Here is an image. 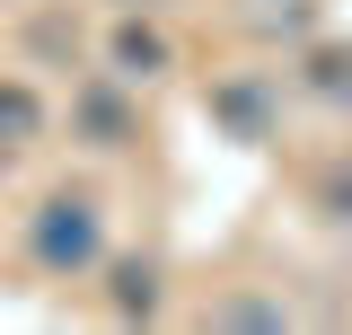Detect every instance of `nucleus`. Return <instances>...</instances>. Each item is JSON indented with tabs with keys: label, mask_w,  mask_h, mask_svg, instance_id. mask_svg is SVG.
Masks as SVG:
<instances>
[{
	"label": "nucleus",
	"mask_w": 352,
	"mask_h": 335,
	"mask_svg": "<svg viewBox=\"0 0 352 335\" xmlns=\"http://www.w3.org/2000/svg\"><path fill=\"white\" fill-rule=\"evenodd\" d=\"M27 256H36L44 274H88L97 256H106V212H97V194H44L36 221H27Z\"/></svg>",
	"instance_id": "obj_1"
},
{
	"label": "nucleus",
	"mask_w": 352,
	"mask_h": 335,
	"mask_svg": "<svg viewBox=\"0 0 352 335\" xmlns=\"http://www.w3.org/2000/svg\"><path fill=\"white\" fill-rule=\"evenodd\" d=\"M159 71H168V36L141 27V18H124V27H115V80L141 88V80H159Z\"/></svg>",
	"instance_id": "obj_2"
},
{
	"label": "nucleus",
	"mask_w": 352,
	"mask_h": 335,
	"mask_svg": "<svg viewBox=\"0 0 352 335\" xmlns=\"http://www.w3.org/2000/svg\"><path fill=\"white\" fill-rule=\"evenodd\" d=\"M220 115H229V124H238V132H247V141H256V132H264V88H256V80L220 88Z\"/></svg>",
	"instance_id": "obj_3"
},
{
	"label": "nucleus",
	"mask_w": 352,
	"mask_h": 335,
	"mask_svg": "<svg viewBox=\"0 0 352 335\" xmlns=\"http://www.w3.org/2000/svg\"><path fill=\"white\" fill-rule=\"evenodd\" d=\"M36 124H44V115H36V97H27V88H0V141H27Z\"/></svg>",
	"instance_id": "obj_4"
},
{
	"label": "nucleus",
	"mask_w": 352,
	"mask_h": 335,
	"mask_svg": "<svg viewBox=\"0 0 352 335\" xmlns=\"http://www.w3.org/2000/svg\"><path fill=\"white\" fill-rule=\"evenodd\" d=\"M212 327H282V309H273V300H220Z\"/></svg>",
	"instance_id": "obj_5"
},
{
	"label": "nucleus",
	"mask_w": 352,
	"mask_h": 335,
	"mask_svg": "<svg viewBox=\"0 0 352 335\" xmlns=\"http://www.w3.org/2000/svg\"><path fill=\"white\" fill-rule=\"evenodd\" d=\"M115 300H124V309H159V283H150V265H124V292H115Z\"/></svg>",
	"instance_id": "obj_6"
},
{
	"label": "nucleus",
	"mask_w": 352,
	"mask_h": 335,
	"mask_svg": "<svg viewBox=\"0 0 352 335\" xmlns=\"http://www.w3.org/2000/svg\"><path fill=\"white\" fill-rule=\"evenodd\" d=\"M335 203H344V221H352V168H344V176H335Z\"/></svg>",
	"instance_id": "obj_7"
},
{
	"label": "nucleus",
	"mask_w": 352,
	"mask_h": 335,
	"mask_svg": "<svg viewBox=\"0 0 352 335\" xmlns=\"http://www.w3.org/2000/svg\"><path fill=\"white\" fill-rule=\"evenodd\" d=\"M0 168H9V141H0Z\"/></svg>",
	"instance_id": "obj_8"
}]
</instances>
